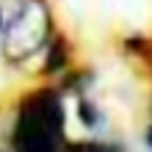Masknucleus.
Masks as SVG:
<instances>
[{
	"mask_svg": "<svg viewBox=\"0 0 152 152\" xmlns=\"http://www.w3.org/2000/svg\"><path fill=\"white\" fill-rule=\"evenodd\" d=\"M64 131H67V110L61 88L56 86L35 88L16 104L11 147L19 152L61 150Z\"/></svg>",
	"mask_w": 152,
	"mask_h": 152,
	"instance_id": "f257e3e1",
	"label": "nucleus"
},
{
	"mask_svg": "<svg viewBox=\"0 0 152 152\" xmlns=\"http://www.w3.org/2000/svg\"><path fill=\"white\" fill-rule=\"evenodd\" d=\"M53 16L45 0H21L3 24L0 56L11 67H21L45 51L53 37Z\"/></svg>",
	"mask_w": 152,
	"mask_h": 152,
	"instance_id": "f03ea898",
	"label": "nucleus"
},
{
	"mask_svg": "<svg viewBox=\"0 0 152 152\" xmlns=\"http://www.w3.org/2000/svg\"><path fill=\"white\" fill-rule=\"evenodd\" d=\"M72 64V43L64 32H53V37L48 40L45 51H43V67L40 72L45 77H56L64 75Z\"/></svg>",
	"mask_w": 152,
	"mask_h": 152,
	"instance_id": "7ed1b4c3",
	"label": "nucleus"
},
{
	"mask_svg": "<svg viewBox=\"0 0 152 152\" xmlns=\"http://www.w3.org/2000/svg\"><path fill=\"white\" fill-rule=\"evenodd\" d=\"M77 120H80V126H83L86 131L99 134V128L104 126V112L99 110V104H96L91 96L80 94V96H77Z\"/></svg>",
	"mask_w": 152,
	"mask_h": 152,
	"instance_id": "20e7f679",
	"label": "nucleus"
},
{
	"mask_svg": "<svg viewBox=\"0 0 152 152\" xmlns=\"http://www.w3.org/2000/svg\"><path fill=\"white\" fill-rule=\"evenodd\" d=\"M144 144H147V147L152 150V126L147 128V134H144Z\"/></svg>",
	"mask_w": 152,
	"mask_h": 152,
	"instance_id": "39448f33",
	"label": "nucleus"
},
{
	"mask_svg": "<svg viewBox=\"0 0 152 152\" xmlns=\"http://www.w3.org/2000/svg\"><path fill=\"white\" fill-rule=\"evenodd\" d=\"M3 24H5V19H3V11H0V35H3Z\"/></svg>",
	"mask_w": 152,
	"mask_h": 152,
	"instance_id": "423d86ee",
	"label": "nucleus"
}]
</instances>
